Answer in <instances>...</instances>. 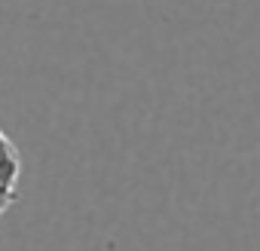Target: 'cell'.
<instances>
[{
	"label": "cell",
	"mask_w": 260,
	"mask_h": 251,
	"mask_svg": "<svg viewBox=\"0 0 260 251\" xmlns=\"http://www.w3.org/2000/svg\"><path fill=\"white\" fill-rule=\"evenodd\" d=\"M19 175H22V156L13 141H0V205L10 208L19 199Z\"/></svg>",
	"instance_id": "6da1fadb"
},
{
	"label": "cell",
	"mask_w": 260,
	"mask_h": 251,
	"mask_svg": "<svg viewBox=\"0 0 260 251\" xmlns=\"http://www.w3.org/2000/svg\"><path fill=\"white\" fill-rule=\"evenodd\" d=\"M0 141H10V135H7V132H4V129H0Z\"/></svg>",
	"instance_id": "7a4b0ae2"
},
{
	"label": "cell",
	"mask_w": 260,
	"mask_h": 251,
	"mask_svg": "<svg viewBox=\"0 0 260 251\" xmlns=\"http://www.w3.org/2000/svg\"><path fill=\"white\" fill-rule=\"evenodd\" d=\"M4 211H7V208H4V205H0V214H4Z\"/></svg>",
	"instance_id": "3957f363"
}]
</instances>
